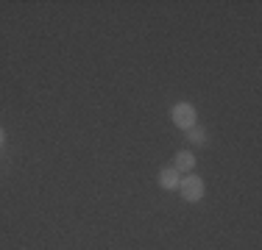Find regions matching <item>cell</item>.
Masks as SVG:
<instances>
[{
	"mask_svg": "<svg viewBox=\"0 0 262 250\" xmlns=\"http://www.w3.org/2000/svg\"><path fill=\"white\" fill-rule=\"evenodd\" d=\"M187 139H190L192 145H207V131L198 128V125H192V128L187 131Z\"/></svg>",
	"mask_w": 262,
	"mask_h": 250,
	"instance_id": "cell-5",
	"label": "cell"
},
{
	"mask_svg": "<svg viewBox=\"0 0 262 250\" xmlns=\"http://www.w3.org/2000/svg\"><path fill=\"white\" fill-rule=\"evenodd\" d=\"M3 142H6V131L0 128V147H3Z\"/></svg>",
	"mask_w": 262,
	"mask_h": 250,
	"instance_id": "cell-6",
	"label": "cell"
},
{
	"mask_svg": "<svg viewBox=\"0 0 262 250\" xmlns=\"http://www.w3.org/2000/svg\"><path fill=\"white\" fill-rule=\"evenodd\" d=\"M192 167H195V156H192L190 150H179V153L173 156V170H179V172H190Z\"/></svg>",
	"mask_w": 262,
	"mask_h": 250,
	"instance_id": "cell-4",
	"label": "cell"
},
{
	"mask_svg": "<svg viewBox=\"0 0 262 250\" xmlns=\"http://www.w3.org/2000/svg\"><path fill=\"white\" fill-rule=\"evenodd\" d=\"M179 184H182V172L173 170V167H165V170L159 172V186L165 192H176Z\"/></svg>",
	"mask_w": 262,
	"mask_h": 250,
	"instance_id": "cell-3",
	"label": "cell"
},
{
	"mask_svg": "<svg viewBox=\"0 0 262 250\" xmlns=\"http://www.w3.org/2000/svg\"><path fill=\"white\" fill-rule=\"evenodd\" d=\"M179 192H182V197L187 203H198V200L207 195V186H204V181L198 175H187V178H182V184H179Z\"/></svg>",
	"mask_w": 262,
	"mask_h": 250,
	"instance_id": "cell-1",
	"label": "cell"
},
{
	"mask_svg": "<svg viewBox=\"0 0 262 250\" xmlns=\"http://www.w3.org/2000/svg\"><path fill=\"white\" fill-rule=\"evenodd\" d=\"M195 106L192 103H176L170 109V120L179 125V128H184V131H190L192 125H195Z\"/></svg>",
	"mask_w": 262,
	"mask_h": 250,
	"instance_id": "cell-2",
	"label": "cell"
}]
</instances>
